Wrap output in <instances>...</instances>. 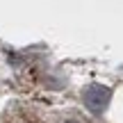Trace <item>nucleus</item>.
Returning a JSON list of instances; mask_svg holds the SVG:
<instances>
[{"instance_id":"nucleus-1","label":"nucleus","mask_w":123,"mask_h":123,"mask_svg":"<svg viewBox=\"0 0 123 123\" xmlns=\"http://www.w3.org/2000/svg\"><path fill=\"white\" fill-rule=\"evenodd\" d=\"M110 98H112V89L107 87V84H89L87 89H84V105H87L89 112H93V114H100V112L107 110V105H110Z\"/></svg>"},{"instance_id":"nucleus-2","label":"nucleus","mask_w":123,"mask_h":123,"mask_svg":"<svg viewBox=\"0 0 123 123\" xmlns=\"http://www.w3.org/2000/svg\"><path fill=\"white\" fill-rule=\"evenodd\" d=\"M62 123H78V121H62Z\"/></svg>"}]
</instances>
